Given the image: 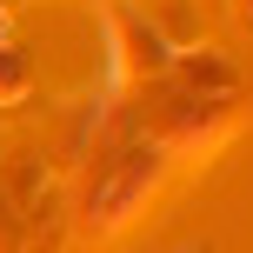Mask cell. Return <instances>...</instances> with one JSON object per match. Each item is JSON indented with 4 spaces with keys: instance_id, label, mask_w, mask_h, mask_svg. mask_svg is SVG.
<instances>
[]
</instances>
